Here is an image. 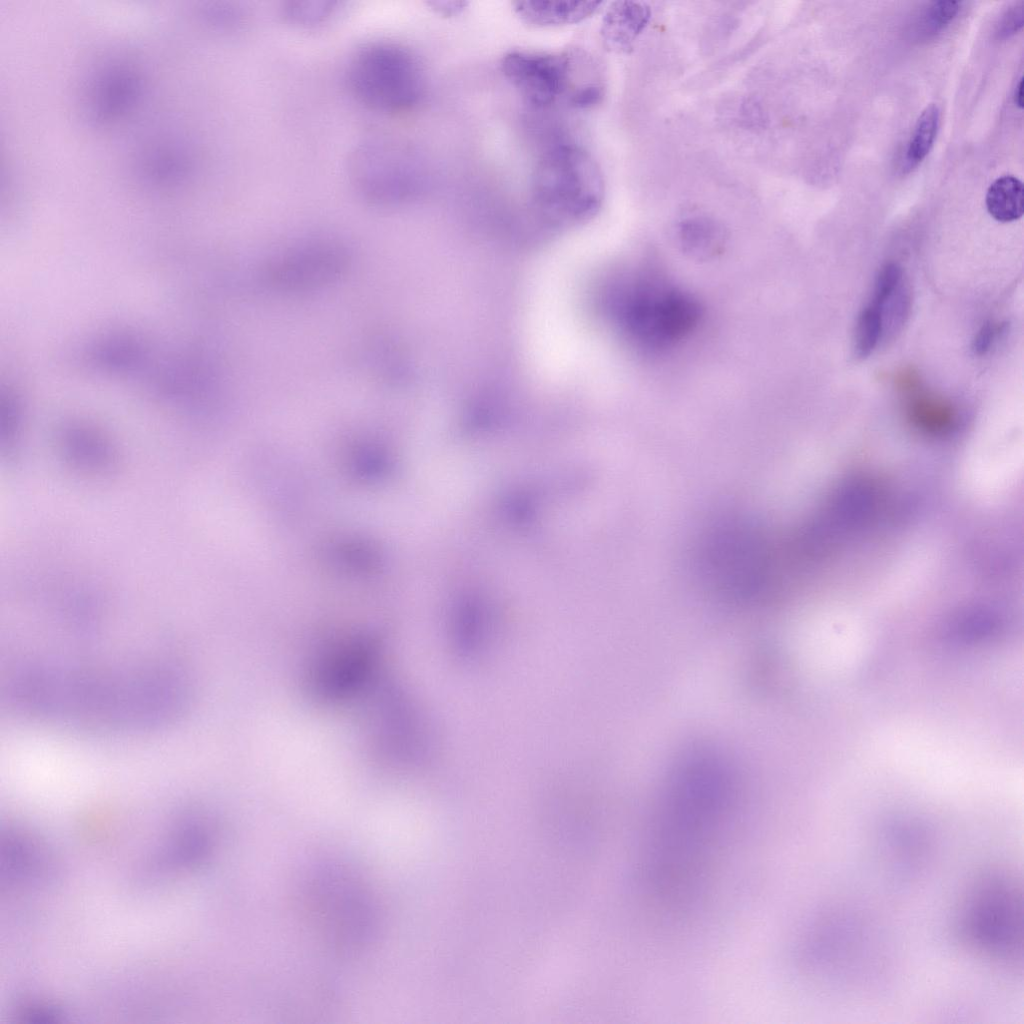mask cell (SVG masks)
<instances>
[{
	"label": "cell",
	"mask_w": 1024,
	"mask_h": 1024,
	"mask_svg": "<svg viewBox=\"0 0 1024 1024\" xmlns=\"http://www.w3.org/2000/svg\"><path fill=\"white\" fill-rule=\"evenodd\" d=\"M172 669L154 665L110 670L36 664L16 674L10 698L33 717L104 730H138L171 720L185 687Z\"/></svg>",
	"instance_id": "obj_1"
},
{
	"label": "cell",
	"mask_w": 1024,
	"mask_h": 1024,
	"mask_svg": "<svg viewBox=\"0 0 1024 1024\" xmlns=\"http://www.w3.org/2000/svg\"><path fill=\"white\" fill-rule=\"evenodd\" d=\"M613 308L628 340L652 354L667 352L682 343L697 329L703 315L694 295L646 267L622 281Z\"/></svg>",
	"instance_id": "obj_2"
},
{
	"label": "cell",
	"mask_w": 1024,
	"mask_h": 1024,
	"mask_svg": "<svg viewBox=\"0 0 1024 1024\" xmlns=\"http://www.w3.org/2000/svg\"><path fill=\"white\" fill-rule=\"evenodd\" d=\"M501 71L533 109L546 110L560 103L588 109L599 104L604 96L603 86L595 79L590 55L580 49H515L502 58Z\"/></svg>",
	"instance_id": "obj_3"
},
{
	"label": "cell",
	"mask_w": 1024,
	"mask_h": 1024,
	"mask_svg": "<svg viewBox=\"0 0 1024 1024\" xmlns=\"http://www.w3.org/2000/svg\"><path fill=\"white\" fill-rule=\"evenodd\" d=\"M348 87L366 107L381 113L415 108L427 91L421 59L409 48L391 41H373L360 47L347 68Z\"/></svg>",
	"instance_id": "obj_4"
},
{
	"label": "cell",
	"mask_w": 1024,
	"mask_h": 1024,
	"mask_svg": "<svg viewBox=\"0 0 1024 1024\" xmlns=\"http://www.w3.org/2000/svg\"><path fill=\"white\" fill-rule=\"evenodd\" d=\"M531 198L543 213L584 219L600 207L604 182L597 163L582 147L567 142L548 147L531 177Z\"/></svg>",
	"instance_id": "obj_5"
},
{
	"label": "cell",
	"mask_w": 1024,
	"mask_h": 1024,
	"mask_svg": "<svg viewBox=\"0 0 1024 1024\" xmlns=\"http://www.w3.org/2000/svg\"><path fill=\"white\" fill-rule=\"evenodd\" d=\"M961 918V931L979 952L997 960H1015L1021 945L1020 901L1014 883L994 874L971 891Z\"/></svg>",
	"instance_id": "obj_6"
},
{
	"label": "cell",
	"mask_w": 1024,
	"mask_h": 1024,
	"mask_svg": "<svg viewBox=\"0 0 1024 1024\" xmlns=\"http://www.w3.org/2000/svg\"><path fill=\"white\" fill-rule=\"evenodd\" d=\"M398 143L376 136L358 143L348 160L350 181L367 202L380 207L405 201L415 190V176Z\"/></svg>",
	"instance_id": "obj_7"
},
{
	"label": "cell",
	"mask_w": 1024,
	"mask_h": 1024,
	"mask_svg": "<svg viewBox=\"0 0 1024 1024\" xmlns=\"http://www.w3.org/2000/svg\"><path fill=\"white\" fill-rule=\"evenodd\" d=\"M351 265V254L342 244L317 242L295 248L271 261L263 271L264 282L286 293L314 291L337 282Z\"/></svg>",
	"instance_id": "obj_8"
},
{
	"label": "cell",
	"mask_w": 1024,
	"mask_h": 1024,
	"mask_svg": "<svg viewBox=\"0 0 1024 1024\" xmlns=\"http://www.w3.org/2000/svg\"><path fill=\"white\" fill-rule=\"evenodd\" d=\"M374 650L369 640L344 647L321 668L316 680L318 691L330 696L350 691L366 675Z\"/></svg>",
	"instance_id": "obj_9"
},
{
	"label": "cell",
	"mask_w": 1024,
	"mask_h": 1024,
	"mask_svg": "<svg viewBox=\"0 0 1024 1024\" xmlns=\"http://www.w3.org/2000/svg\"><path fill=\"white\" fill-rule=\"evenodd\" d=\"M599 1H519L513 3L519 18L535 27L562 26L581 22L601 6Z\"/></svg>",
	"instance_id": "obj_10"
},
{
	"label": "cell",
	"mask_w": 1024,
	"mask_h": 1024,
	"mask_svg": "<svg viewBox=\"0 0 1024 1024\" xmlns=\"http://www.w3.org/2000/svg\"><path fill=\"white\" fill-rule=\"evenodd\" d=\"M647 5L637 2H616L606 12L601 34L608 48L626 51L650 19Z\"/></svg>",
	"instance_id": "obj_11"
},
{
	"label": "cell",
	"mask_w": 1024,
	"mask_h": 1024,
	"mask_svg": "<svg viewBox=\"0 0 1024 1024\" xmlns=\"http://www.w3.org/2000/svg\"><path fill=\"white\" fill-rule=\"evenodd\" d=\"M988 213L997 221L1007 223L1018 220L1024 211V188L1013 175L997 178L989 186L986 198Z\"/></svg>",
	"instance_id": "obj_12"
},
{
	"label": "cell",
	"mask_w": 1024,
	"mask_h": 1024,
	"mask_svg": "<svg viewBox=\"0 0 1024 1024\" xmlns=\"http://www.w3.org/2000/svg\"><path fill=\"white\" fill-rule=\"evenodd\" d=\"M940 125V109L936 104L928 105L918 117L905 154L904 169L912 170L929 154Z\"/></svg>",
	"instance_id": "obj_13"
},
{
	"label": "cell",
	"mask_w": 1024,
	"mask_h": 1024,
	"mask_svg": "<svg viewBox=\"0 0 1024 1024\" xmlns=\"http://www.w3.org/2000/svg\"><path fill=\"white\" fill-rule=\"evenodd\" d=\"M884 306L872 299L861 310L855 328L854 354L859 359L868 357L878 345L884 332Z\"/></svg>",
	"instance_id": "obj_14"
},
{
	"label": "cell",
	"mask_w": 1024,
	"mask_h": 1024,
	"mask_svg": "<svg viewBox=\"0 0 1024 1024\" xmlns=\"http://www.w3.org/2000/svg\"><path fill=\"white\" fill-rule=\"evenodd\" d=\"M910 414L918 424L931 429L948 426L954 418V410L949 403L929 395L915 397L910 403Z\"/></svg>",
	"instance_id": "obj_15"
},
{
	"label": "cell",
	"mask_w": 1024,
	"mask_h": 1024,
	"mask_svg": "<svg viewBox=\"0 0 1024 1024\" xmlns=\"http://www.w3.org/2000/svg\"><path fill=\"white\" fill-rule=\"evenodd\" d=\"M336 10L334 2L291 1L285 3L283 14L293 25L310 28L325 23Z\"/></svg>",
	"instance_id": "obj_16"
},
{
	"label": "cell",
	"mask_w": 1024,
	"mask_h": 1024,
	"mask_svg": "<svg viewBox=\"0 0 1024 1024\" xmlns=\"http://www.w3.org/2000/svg\"><path fill=\"white\" fill-rule=\"evenodd\" d=\"M960 6L958 1L932 2L920 18L919 33L924 37L937 35L956 17Z\"/></svg>",
	"instance_id": "obj_17"
},
{
	"label": "cell",
	"mask_w": 1024,
	"mask_h": 1024,
	"mask_svg": "<svg viewBox=\"0 0 1024 1024\" xmlns=\"http://www.w3.org/2000/svg\"><path fill=\"white\" fill-rule=\"evenodd\" d=\"M714 225L706 219L694 218L685 221L681 227V233L686 244L692 245V249L707 247L712 243L716 235Z\"/></svg>",
	"instance_id": "obj_18"
},
{
	"label": "cell",
	"mask_w": 1024,
	"mask_h": 1024,
	"mask_svg": "<svg viewBox=\"0 0 1024 1024\" xmlns=\"http://www.w3.org/2000/svg\"><path fill=\"white\" fill-rule=\"evenodd\" d=\"M1007 324L988 320L979 328L972 342V351L977 356L987 354L1005 331Z\"/></svg>",
	"instance_id": "obj_19"
},
{
	"label": "cell",
	"mask_w": 1024,
	"mask_h": 1024,
	"mask_svg": "<svg viewBox=\"0 0 1024 1024\" xmlns=\"http://www.w3.org/2000/svg\"><path fill=\"white\" fill-rule=\"evenodd\" d=\"M1023 25V7L1022 3L1015 4L1010 7L1003 15L998 24L997 36L1000 39H1006L1017 33V31Z\"/></svg>",
	"instance_id": "obj_20"
},
{
	"label": "cell",
	"mask_w": 1024,
	"mask_h": 1024,
	"mask_svg": "<svg viewBox=\"0 0 1024 1024\" xmlns=\"http://www.w3.org/2000/svg\"><path fill=\"white\" fill-rule=\"evenodd\" d=\"M742 114L744 120L751 126H761L764 123V111L754 99H748L742 105Z\"/></svg>",
	"instance_id": "obj_21"
},
{
	"label": "cell",
	"mask_w": 1024,
	"mask_h": 1024,
	"mask_svg": "<svg viewBox=\"0 0 1024 1024\" xmlns=\"http://www.w3.org/2000/svg\"><path fill=\"white\" fill-rule=\"evenodd\" d=\"M1014 102H1015V104L1019 108L1023 107V78L1022 77L1019 79V82L1016 85V89H1015V92H1014Z\"/></svg>",
	"instance_id": "obj_22"
}]
</instances>
